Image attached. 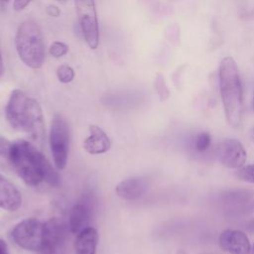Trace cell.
Here are the masks:
<instances>
[{
	"label": "cell",
	"instance_id": "6da1fadb",
	"mask_svg": "<svg viewBox=\"0 0 254 254\" xmlns=\"http://www.w3.org/2000/svg\"><path fill=\"white\" fill-rule=\"evenodd\" d=\"M7 158L25 184L35 187L45 181L53 187L59 186V174L30 142L18 140L11 143Z\"/></svg>",
	"mask_w": 254,
	"mask_h": 254
},
{
	"label": "cell",
	"instance_id": "7a4b0ae2",
	"mask_svg": "<svg viewBox=\"0 0 254 254\" xmlns=\"http://www.w3.org/2000/svg\"><path fill=\"white\" fill-rule=\"evenodd\" d=\"M5 113L13 129L25 132L34 138L43 136L44 116L41 105L23 90L15 89L11 92Z\"/></svg>",
	"mask_w": 254,
	"mask_h": 254
},
{
	"label": "cell",
	"instance_id": "3957f363",
	"mask_svg": "<svg viewBox=\"0 0 254 254\" xmlns=\"http://www.w3.org/2000/svg\"><path fill=\"white\" fill-rule=\"evenodd\" d=\"M219 88L228 124L237 127L243 115V90L238 67L231 57L222 59L219 65Z\"/></svg>",
	"mask_w": 254,
	"mask_h": 254
},
{
	"label": "cell",
	"instance_id": "277c9868",
	"mask_svg": "<svg viewBox=\"0 0 254 254\" xmlns=\"http://www.w3.org/2000/svg\"><path fill=\"white\" fill-rule=\"evenodd\" d=\"M15 47L20 60L31 68H40L45 61V43L39 25L33 20L20 24L15 36Z\"/></svg>",
	"mask_w": 254,
	"mask_h": 254
},
{
	"label": "cell",
	"instance_id": "5b68a950",
	"mask_svg": "<svg viewBox=\"0 0 254 254\" xmlns=\"http://www.w3.org/2000/svg\"><path fill=\"white\" fill-rule=\"evenodd\" d=\"M222 214L229 219H237L254 212V191L246 189H232L219 196Z\"/></svg>",
	"mask_w": 254,
	"mask_h": 254
},
{
	"label": "cell",
	"instance_id": "8992f818",
	"mask_svg": "<svg viewBox=\"0 0 254 254\" xmlns=\"http://www.w3.org/2000/svg\"><path fill=\"white\" fill-rule=\"evenodd\" d=\"M50 146L55 165L59 170H63L67 162L69 150V128L66 120L60 114H56L52 120Z\"/></svg>",
	"mask_w": 254,
	"mask_h": 254
},
{
	"label": "cell",
	"instance_id": "52a82bcc",
	"mask_svg": "<svg viewBox=\"0 0 254 254\" xmlns=\"http://www.w3.org/2000/svg\"><path fill=\"white\" fill-rule=\"evenodd\" d=\"M12 239L23 249L41 251L44 244V224L36 218H26L15 225Z\"/></svg>",
	"mask_w": 254,
	"mask_h": 254
},
{
	"label": "cell",
	"instance_id": "ba28073f",
	"mask_svg": "<svg viewBox=\"0 0 254 254\" xmlns=\"http://www.w3.org/2000/svg\"><path fill=\"white\" fill-rule=\"evenodd\" d=\"M77 19L83 38L92 50L98 47L99 27L94 0H74Z\"/></svg>",
	"mask_w": 254,
	"mask_h": 254
},
{
	"label": "cell",
	"instance_id": "9c48e42d",
	"mask_svg": "<svg viewBox=\"0 0 254 254\" xmlns=\"http://www.w3.org/2000/svg\"><path fill=\"white\" fill-rule=\"evenodd\" d=\"M219 162L229 169H239L246 162L247 152L240 141L234 138L221 141L216 150Z\"/></svg>",
	"mask_w": 254,
	"mask_h": 254
},
{
	"label": "cell",
	"instance_id": "30bf717a",
	"mask_svg": "<svg viewBox=\"0 0 254 254\" xmlns=\"http://www.w3.org/2000/svg\"><path fill=\"white\" fill-rule=\"evenodd\" d=\"M219 247L229 254H249L251 244L246 233L236 229H225L218 238Z\"/></svg>",
	"mask_w": 254,
	"mask_h": 254
},
{
	"label": "cell",
	"instance_id": "8fae6325",
	"mask_svg": "<svg viewBox=\"0 0 254 254\" xmlns=\"http://www.w3.org/2000/svg\"><path fill=\"white\" fill-rule=\"evenodd\" d=\"M92 200L90 196H82L71 208L69 215V228L72 233H78L85 227L92 214Z\"/></svg>",
	"mask_w": 254,
	"mask_h": 254
},
{
	"label": "cell",
	"instance_id": "7c38bea8",
	"mask_svg": "<svg viewBox=\"0 0 254 254\" xmlns=\"http://www.w3.org/2000/svg\"><path fill=\"white\" fill-rule=\"evenodd\" d=\"M111 142L107 134L98 126H89V136L83 142L84 150L91 154H103L110 149Z\"/></svg>",
	"mask_w": 254,
	"mask_h": 254
},
{
	"label": "cell",
	"instance_id": "4fadbf2b",
	"mask_svg": "<svg viewBox=\"0 0 254 254\" xmlns=\"http://www.w3.org/2000/svg\"><path fill=\"white\" fill-rule=\"evenodd\" d=\"M22 203V196L17 188L0 174V208L16 211Z\"/></svg>",
	"mask_w": 254,
	"mask_h": 254
},
{
	"label": "cell",
	"instance_id": "5bb4252c",
	"mask_svg": "<svg viewBox=\"0 0 254 254\" xmlns=\"http://www.w3.org/2000/svg\"><path fill=\"white\" fill-rule=\"evenodd\" d=\"M148 190V183L142 178H130L120 182L116 189V194L123 199H137L145 194Z\"/></svg>",
	"mask_w": 254,
	"mask_h": 254
},
{
	"label": "cell",
	"instance_id": "9a60e30c",
	"mask_svg": "<svg viewBox=\"0 0 254 254\" xmlns=\"http://www.w3.org/2000/svg\"><path fill=\"white\" fill-rule=\"evenodd\" d=\"M65 235L64 224L60 218H50L44 223V244L43 247L58 249L63 243ZM42 247V248H43Z\"/></svg>",
	"mask_w": 254,
	"mask_h": 254
},
{
	"label": "cell",
	"instance_id": "2e32d148",
	"mask_svg": "<svg viewBox=\"0 0 254 254\" xmlns=\"http://www.w3.org/2000/svg\"><path fill=\"white\" fill-rule=\"evenodd\" d=\"M98 234L95 228L87 226L78 232L74 248L76 254H95Z\"/></svg>",
	"mask_w": 254,
	"mask_h": 254
},
{
	"label": "cell",
	"instance_id": "e0dca14e",
	"mask_svg": "<svg viewBox=\"0 0 254 254\" xmlns=\"http://www.w3.org/2000/svg\"><path fill=\"white\" fill-rule=\"evenodd\" d=\"M211 145V137L208 132L202 131L197 133L194 137L191 138L190 147L191 149L198 154L205 153Z\"/></svg>",
	"mask_w": 254,
	"mask_h": 254
},
{
	"label": "cell",
	"instance_id": "ac0fdd59",
	"mask_svg": "<svg viewBox=\"0 0 254 254\" xmlns=\"http://www.w3.org/2000/svg\"><path fill=\"white\" fill-rule=\"evenodd\" d=\"M56 73L58 79L63 83H68L74 77V70L71 66L67 64H61L60 66H58Z\"/></svg>",
	"mask_w": 254,
	"mask_h": 254
},
{
	"label": "cell",
	"instance_id": "d6986e66",
	"mask_svg": "<svg viewBox=\"0 0 254 254\" xmlns=\"http://www.w3.org/2000/svg\"><path fill=\"white\" fill-rule=\"evenodd\" d=\"M236 176L243 182L254 184V165H248L237 169Z\"/></svg>",
	"mask_w": 254,
	"mask_h": 254
},
{
	"label": "cell",
	"instance_id": "ffe728a7",
	"mask_svg": "<svg viewBox=\"0 0 254 254\" xmlns=\"http://www.w3.org/2000/svg\"><path fill=\"white\" fill-rule=\"evenodd\" d=\"M68 52V46L63 42L60 41H56L54 42L51 47L49 48V53L52 57L59 59L64 57V55H66Z\"/></svg>",
	"mask_w": 254,
	"mask_h": 254
},
{
	"label": "cell",
	"instance_id": "44dd1931",
	"mask_svg": "<svg viewBox=\"0 0 254 254\" xmlns=\"http://www.w3.org/2000/svg\"><path fill=\"white\" fill-rule=\"evenodd\" d=\"M156 89L158 91V94L159 96L161 97L162 100H165L169 97V89L166 85V82H165V79L163 77L162 74L158 73L157 74V77H156Z\"/></svg>",
	"mask_w": 254,
	"mask_h": 254
},
{
	"label": "cell",
	"instance_id": "7402d4cb",
	"mask_svg": "<svg viewBox=\"0 0 254 254\" xmlns=\"http://www.w3.org/2000/svg\"><path fill=\"white\" fill-rule=\"evenodd\" d=\"M10 146H11V143L9 141H7L5 138H0V154L2 156L7 157Z\"/></svg>",
	"mask_w": 254,
	"mask_h": 254
},
{
	"label": "cell",
	"instance_id": "603a6c76",
	"mask_svg": "<svg viewBox=\"0 0 254 254\" xmlns=\"http://www.w3.org/2000/svg\"><path fill=\"white\" fill-rule=\"evenodd\" d=\"M30 2H31V0H14L13 9L15 11H21V10L25 9L29 5Z\"/></svg>",
	"mask_w": 254,
	"mask_h": 254
},
{
	"label": "cell",
	"instance_id": "cb8c5ba5",
	"mask_svg": "<svg viewBox=\"0 0 254 254\" xmlns=\"http://www.w3.org/2000/svg\"><path fill=\"white\" fill-rule=\"evenodd\" d=\"M46 12H47V14H48L49 16H52V17H58V16H60V14H61L60 8H59L58 6H56V5H53V4L47 6Z\"/></svg>",
	"mask_w": 254,
	"mask_h": 254
},
{
	"label": "cell",
	"instance_id": "d4e9b609",
	"mask_svg": "<svg viewBox=\"0 0 254 254\" xmlns=\"http://www.w3.org/2000/svg\"><path fill=\"white\" fill-rule=\"evenodd\" d=\"M40 254H57V249L51 247H43L40 251Z\"/></svg>",
	"mask_w": 254,
	"mask_h": 254
},
{
	"label": "cell",
	"instance_id": "484cf974",
	"mask_svg": "<svg viewBox=\"0 0 254 254\" xmlns=\"http://www.w3.org/2000/svg\"><path fill=\"white\" fill-rule=\"evenodd\" d=\"M0 254H9L7 243L2 239H0Z\"/></svg>",
	"mask_w": 254,
	"mask_h": 254
},
{
	"label": "cell",
	"instance_id": "4316f807",
	"mask_svg": "<svg viewBox=\"0 0 254 254\" xmlns=\"http://www.w3.org/2000/svg\"><path fill=\"white\" fill-rule=\"evenodd\" d=\"M246 229H247L249 232H254V218L251 219V220L247 223Z\"/></svg>",
	"mask_w": 254,
	"mask_h": 254
},
{
	"label": "cell",
	"instance_id": "83f0119b",
	"mask_svg": "<svg viewBox=\"0 0 254 254\" xmlns=\"http://www.w3.org/2000/svg\"><path fill=\"white\" fill-rule=\"evenodd\" d=\"M9 3V0H0V11H4Z\"/></svg>",
	"mask_w": 254,
	"mask_h": 254
},
{
	"label": "cell",
	"instance_id": "f1b7e54d",
	"mask_svg": "<svg viewBox=\"0 0 254 254\" xmlns=\"http://www.w3.org/2000/svg\"><path fill=\"white\" fill-rule=\"evenodd\" d=\"M4 73V64H3V59L0 53V76Z\"/></svg>",
	"mask_w": 254,
	"mask_h": 254
},
{
	"label": "cell",
	"instance_id": "f546056e",
	"mask_svg": "<svg viewBox=\"0 0 254 254\" xmlns=\"http://www.w3.org/2000/svg\"><path fill=\"white\" fill-rule=\"evenodd\" d=\"M250 138L254 141V127L251 129V131H250Z\"/></svg>",
	"mask_w": 254,
	"mask_h": 254
},
{
	"label": "cell",
	"instance_id": "4dcf8cb0",
	"mask_svg": "<svg viewBox=\"0 0 254 254\" xmlns=\"http://www.w3.org/2000/svg\"><path fill=\"white\" fill-rule=\"evenodd\" d=\"M176 254H187L186 253V251L185 250H183V249H179L178 251H177V253Z\"/></svg>",
	"mask_w": 254,
	"mask_h": 254
},
{
	"label": "cell",
	"instance_id": "1f68e13d",
	"mask_svg": "<svg viewBox=\"0 0 254 254\" xmlns=\"http://www.w3.org/2000/svg\"><path fill=\"white\" fill-rule=\"evenodd\" d=\"M249 254H254V244H253V246L251 247V250H250V253Z\"/></svg>",
	"mask_w": 254,
	"mask_h": 254
},
{
	"label": "cell",
	"instance_id": "d6a6232c",
	"mask_svg": "<svg viewBox=\"0 0 254 254\" xmlns=\"http://www.w3.org/2000/svg\"><path fill=\"white\" fill-rule=\"evenodd\" d=\"M56 1H59V2H64V1H66V0H56Z\"/></svg>",
	"mask_w": 254,
	"mask_h": 254
}]
</instances>
